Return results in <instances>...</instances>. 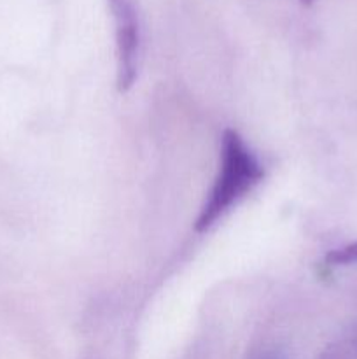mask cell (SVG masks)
Masks as SVG:
<instances>
[{"label":"cell","instance_id":"6da1fadb","mask_svg":"<svg viewBox=\"0 0 357 359\" xmlns=\"http://www.w3.org/2000/svg\"><path fill=\"white\" fill-rule=\"evenodd\" d=\"M261 163L241 135L234 130H224L220 139L219 174L195 221L196 231H205L217 223L231 207L240 202L262 179Z\"/></svg>","mask_w":357,"mask_h":359},{"label":"cell","instance_id":"7a4b0ae2","mask_svg":"<svg viewBox=\"0 0 357 359\" xmlns=\"http://www.w3.org/2000/svg\"><path fill=\"white\" fill-rule=\"evenodd\" d=\"M115 35L118 90L126 93L139 77L142 53V27L135 0H108Z\"/></svg>","mask_w":357,"mask_h":359},{"label":"cell","instance_id":"3957f363","mask_svg":"<svg viewBox=\"0 0 357 359\" xmlns=\"http://www.w3.org/2000/svg\"><path fill=\"white\" fill-rule=\"evenodd\" d=\"M326 263L329 266H345V265H356L357 263V242L346 244L343 248L332 249L326 255Z\"/></svg>","mask_w":357,"mask_h":359},{"label":"cell","instance_id":"277c9868","mask_svg":"<svg viewBox=\"0 0 357 359\" xmlns=\"http://www.w3.org/2000/svg\"><path fill=\"white\" fill-rule=\"evenodd\" d=\"M259 359H276V358L273 356V354H265V356H261Z\"/></svg>","mask_w":357,"mask_h":359},{"label":"cell","instance_id":"5b68a950","mask_svg":"<svg viewBox=\"0 0 357 359\" xmlns=\"http://www.w3.org/2000/svg\"><path fill=\"white\" fill-rule=\"evenodd\" d=\"M301 4H303V6H310L312 2H314V0H300Z\"/></svg>","mask_w":357,"mask_h":359}]
</instances>
